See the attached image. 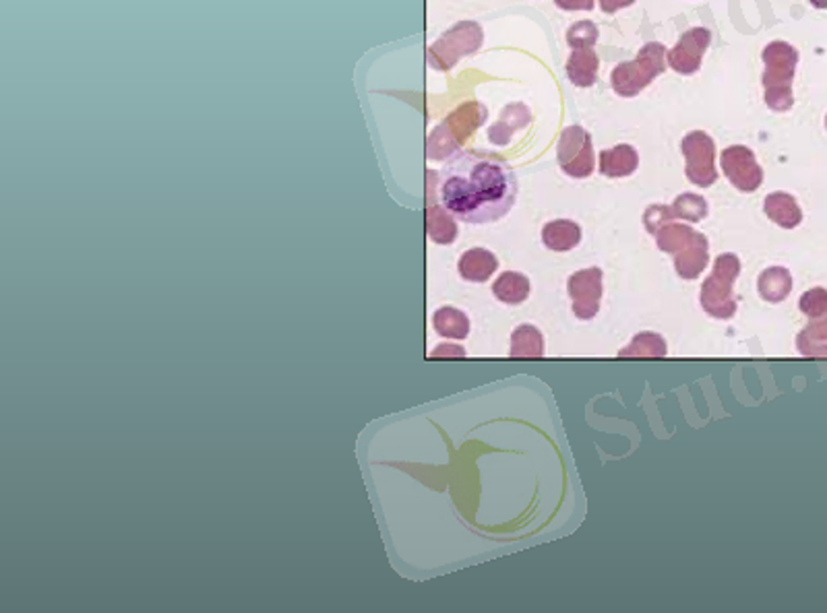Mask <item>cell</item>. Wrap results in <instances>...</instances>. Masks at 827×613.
<instances>
[{
	"mask_svg": "<svg viewBox=\"0 0 827 613\" xmlns=\"http://www.w3.org/2000/svg\"><path fill=\"white\" fill-rule=\"evenodd\" d=\"M519 182L503 159L455 151L439 172V200L445 211L470 226L503 219L517 203Z\"/></svg>",
	"mask_w": 827,
	"mask_h": 613,
	"instance_id": "obj_1",
	"label": "cell"
},
{
	"mask_svg": "<svg viewBox=\"0 0 827 613\" xmlns=\"http://www.w3.org/2000/svg\"><path fill=\"white\" fill-rule=\"evenodd\" d=\"M741 273V261L736 254H722L715 259L714 273L706 279L701 289V304L714 318H733L736 299L733 296L734 279Z\"/></svg>",
	"mask_w": 827,
	"mask_h": 613,
	"instance_id": "obj_2",
	"label": "cell"
},
{
	"mask_svg": "<svg viewBox=\"0 0 827 613\" xmlns=\"http://www.w3.org/2000/svg\"><path fill=\"white\" fill-rule=\"evenodd\" d=\"M569 296L573 299V315L580 320H592L602 302V271L589 267L569 277Z\"/></svg>",
	"mask_w": 827,
	"mask_h": 613,
	"instance_id": "obj_3",
	"label": "cell"
},
{
	"mask_svg": "<svg viewBox=\"0 0 827 613\" xmlns=\"http://www.w3.org/2000/svg\"><path fill=\"white\" fill-rule=\"evenodd\" d=\"M542 242H544L548 250H554V253H569V250H573L581 242V227L578 223L565 219L546 223L544 229H542Z\"/></svg>",
	"mask_w": 827,
	"mask_h": 613,
	"instance_id": "obj_4",
	"label": "cell"
},
{
	"mask_svg": "<svg viewBox=\"0 0 827 613\" xmlns=\"http://www.w3.org/2000/svg\"><path fill=\"white\" fill-rule=\"evenodd\" d=\"M530 279L524 273H517V271H505V273H500L495 285H492V294H495L499 302L509 306L524 304L526 299L530 298Z\"/></svg>",
	"mask_w": 827,
	"mask_h": 613,
	"instance_id": "obj_5",
	"label": "cell"
},
{
	"mask_svg": "<svg viewBox=\"0 0 827 613\" xmlns=\"http://www.w3.org/2000/svg\"><path fill=\"white\" fill-rule=\"evenodd\" d=\"M722 164H724L726 176L733 180V184L741 191H755L761 184V172L755 164L742 165L741 164V147H734V151H726L722 155Z\"/></svg>",
	"mask_w": 827,
	"mask_h": 613,
	"instance_id": "obj_6",
	"label": "cell"
},
{
	"mask_svg": "<svg viewBox=\"0 0 827 613\" xmlns=\"http://www.w3.org/2000/svg\"><path fill=\"white\" fill-rule=\"evenodd\" d=\"M757 289H760V296L769 304L784 302L792 289V277L787 269L769 267L757 279Z\"/></svg>",
	"mask_w": 827,
	"mask_h": 613,
	"instance_id": "obj_7",
	"label": "cell"
},
{
	"mask_svg": "<svg viewBox=\"0 0 827 613\" xmlns=\"http://www.w3.org/2000/svg\"><path fill=\"white\" fill-rule=\"evenodd\" d=\"M497 267H499L497 256L484 248L470 250V253L463 254L460 261L462 277L470 279V281H476V283L486 281V279L495 273Z\"/></svg>",
	"mask_w": 827,
	"mask_h": 613,
	"instance_id": "obj_8",
	"label": "cell"
},
{
	"mask_svg": "<svg viewBox=\"0 0 827 613\" xmlns=\"http://www.w3.org/2000/svg\"><path fill=\"white\" fill-rule=\"evenodd\" d=\"M544 355V337L534 324H521L513 331L511 358H542Z\"/></svg>",
	"mask_w": 827,
	"mask_h": 613,
	"instance_id": "obj_9",
	"label": "cell"
},
{
	"mask_svg": "<svg viewBox=\"0 0 827 613\" xmlns=\"http://www.w3.org/2000/svg\"><path fill=\"white\" fill-rule=\"evenodd\" d=\"M436 329H439L441 334H447V337L463 339L468 337L470 323L465 320L460 310L443 308L439 310V315H436Z\"/></svg>",
	"mask_w": 827,
	"mask_h": 613,
	"instance_id": "obj_10",
	"label": "cell"
},
{
	"mask_svg": "<svg viewBox=\"0 0 827 613\" xmlns=\"http://www.w3.org/2000/svg\"><path fill=\"white\" fill-rule=\"evenodd\" d=\"M801 310L807 316H822L827 310V291L825 289H811L801 298Z\"/></svg>",
	"mask_w": 827,
	"mask_h": 613,
	"instance_id": "obj_11",
	"label": "cell"
},
{
	"mask_svg": "<svg viewBox=\"0 0 827 613\" xmlns=\"http://www.w3.org/2000/svg\"><path fill=\"white\" fill-rule=\"evenodd\" d=\"M679 205L683 207L677 218H687L691 221H699L706 218V203L693 194H685V197H679Z\"/></svg>",
	"mask_w": 827,
	"mask_h": 613,
	"instance_id": "obj_12",
	"label": "cell"
}]
</instances>
